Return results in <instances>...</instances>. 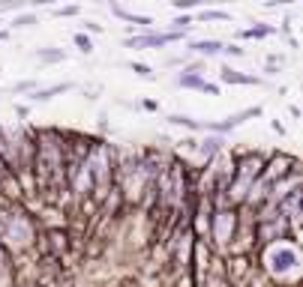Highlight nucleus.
<instances>
[{
  "instance_id": "nucleus-9",
  "label": "nucleus",
  "mask_w": 303,
  "mask_h": 287,
  "mask_svg": "<svg viewBox=\"0 0 303 287\" xmlns=\"http://www.w3.org/2000/svg\"><path fill=\"white\" fill-rule=\"evenodd\" d=\"M171 123H174V126H186V129H201V123H195L192 117H183V114H174Z\"/></svg>"
},
{
  "instance_id": "nucleus-14",
  "label": "nucleus",
  "mask_w": 303,
  "mask_h": 287,
  "mask_svg": "<svg viewBox=\"0 0 303 287\" xmlns=\"http://www.w3.org/2000/svg\"><path fill=\"white\" fill-rule=\"evenodd\" d=\"M219 54H228V57H243L246 51H243L240 45H222V51H219Z\"/></svg>"
},
{
  "instance_id": "nucleus-7",
  "label": "nucleus",
  "mask_w": 303,
  "mask_h": 287,
  "mask_svg": "<svg viewBox=\"0 0 303 287\" xmlns=\"http://www.w3.org/2000/svg\"><path fill=\"white\" fill-rule=\"evenodd\" d=\"M72 42H75V45H78L84 54H90V51H93V42H90V36H84V33H75V36H72Z\"/></svg>"
},
{
  "instance_id": "nucleus-8",
  "label": "nucleus",
  "mask_w": 303,
  "mask_h": 287,
  "mask_svg": "<svg viewBox=\"0 0 303 287\" xmlns=\"http://www.w3.org/2000/svg\"><path fill=\"white\" fill-rule=\"evenodd\" d=\"M27 6V0H0V12H18V9H24Z\"/></svg>"
},
{
  "instance_id": "nucleus-16",
  "label": "nucleus",
  "mask_w": 303,
  "mask_h": 287,
  "mask_svg": "<svg viewBox=\"0 0 303 287\" xmlns=\"http://www.w3.org/2000/svg\"><path fill=\"white\" fill-rule=\"evenodd\" d=\"M174 6L177 9H195V6H201V0H174Z\"/></svg>"
},
{
  "instance_id": "nucleus-15",
  "label": "nucleus",
  "mask_w": 303,
  "mask_h": 287,
  "mask_svg": "<svg viewBox=\"0 0 303 287\" xmlns=\"http://www.w3.org/2000/svg\"><path fill=\"white\" fill-rule=\"evenodd\" d=\"M54 15H57V18H63V15H66V18H69V15H78V6H57Z\"/></svg>"
},
{
  "instance_id": "nucleus-19",
  "label": "nucleus",
  "mask_w": 303,
  "mask_h": 287,
  "mask_svg": "<svg viewBox=\"0 0 303 287\" xmlns=\"http://www.w3.org/2000/svg\"><path fill=\"white\" fill-rule=\"evenodd\" d=\"M6 174H9V171H6V161H3V159H0V179H3Z\"/></svg>"
},
{
  "instance_id": "nucleus-17",
  "label": "nucleus",
  "mask_w": 303,
  "mask_h": 287,
  "mask_svg": "<svg viewBox=\"0 0 303 287\" xmlns=\"http://www.w3.org/2000/svg\"><path fill=\"white\" fill-rule=\"evenodd\" d=\"M27 90H33V81H21L12 87V93H27Z\"/></svg>"
},
{
  "instance_id": "nucleus-5",
  "label": "nucleus",
  "mask_w": 303,
  "mask_h": 287,
  "mask_svg": "<svg viewBox=\"0 0 303 287\" xmlns=\"http://www.w3.org/2000/svg\"><path fill=\"white\" fill-rule=\"evenodd\" d=\"M120 18H123V21H132V27H150L153 24L150 15H135V12H126V9L120 12Z\"/></svg>"
},
{
  "instance_id": "nucleus-11",
  "label": "nucleus",
  "mask_w": 303,
  "mask_h": 287,
  "mask_svg": "<svg viewBox=\"0 0 303 287\" xmlns=\"http://www.w3.org/2000/svg\"><path fill=\"white\" fill-rule=\"evenodd\" d=\"M177 84H183V87H204V81L198 78V75H180V78H177Z\"/></svg>"
},
{
  "instance_id": "nucleus-2",
  "label": "nucleus",
  "mask_w": 303,
  "mask_h": 287,
  "mask_svg": "<svg viewBox=\"0 0 303 287\" xmlns=\"http://www.w3.org/2000/svg\"><path fill=\"white\" fill-rule=\"evenodd\" d=\"M219 78H222L225 84H258L255 75H240L237 69H222V72H219Z\"/></svg>"
},
{
  "instance_id": "nucleus-12",
  "label": "nucleus",
  "mask_w": 303,
  "mask_h": 287,
  "mask_svg": "<svg viewBox=\"0 0 303 287\" xmlns=\"http://www.w3.org/2000/svg\"><path fill=\"white\" fill-rule=\"evenodd\" d=\"M132 72L135 75H141V78H147V81H153L156 75H153V69L150 66H144V63H132Z\"/></svg>"
},
{
  "instance_id": "nucleus-13",
  "label": "nucleus",
  "mask_w": 303,
  "mask_h": 287,
  "mask_svg": "<svg viewBox=\"0 0 303 287\" xmlns=\"http://www.w3.org/2000/svg\"><path fill=\"white\" fill-rule=\"evenodd\" d=\"M273 33V27H249L243 36H252V39H264V36H270Z\"/></svg>"
},
{
  "instance_id": "nucleus-1",
  "label": "nucleus",
  "mask_w": 303,
  "mask_h": 287,
  "mask_svg": "<svg viewBox=\"0 0 303 287\" xmlns=\"http://www.w3.org/2000/svg\"><path fill=\"white\" fill-rule=\"evenodd\" d=\"M189 48L195 54H204V57H216V54L222 51V42H216V39H201V42H192Z\"/></svg>"
},
{
  "instance_id": "nucleus-4",
  "label": "nucleus",
  "mask_w": 303,
  "mask_h": 287,
  "mask_svg": "<svg viewBox=\"0 0 303 287\" xmlns=\"http://www.w3.org/2000/svg\"><path fill=\"white\" fill-rule=\"evenodd\" d=\"M36 57L42 63H57V60H66V54H63V48H39Z\"/></svg>"
},
{
  "instance_id": "nucleus-10",
  "label": "nucleus",
  "mask_w": 303,
  "mask_h": 287,
  "mask_svg": "<svg viewBox=\"0 0 303 287\" xmlns=\"http://www.w3.org/2000/svg\"><path fill=\"white\" fill-rule=\"evenodd\" d=\"M201 21H228V15L219 12V9H204L201 12Z\"/></svg>"
},
{
  "instance_id": "nucleus-6",
  "label": "nucleus",
  "mask_w": 303,
  "mask_h": 287,
  "mask_svg": "<svg viewBox=\"0 0 303 287\" xmlns=\"http://www.w3.org/2000/svg\"><path fill=\"white\" fill-rule=\"evenodd\" d=\"M30 24H36V15H33V12H24V15H15L12 18V27H30Z\"/></svg>"
},
{
  "instance_id": "nucleus-3",
  "label": "nucleus",
  "mask_w": 303,
  "mask_h": 287,
  "mask_svg": "<svg viewBox=\"0 0 303 287\" xmlns=\"http://www.w3.org/2000/svg\"><path fill=\"white\" fill-rule=\"evenodd\" d=\"M66 90H72V84H54V87H48V90H36V93H33V99H36V102H48L51 96L66 93Z\"/></svg>"
},
{
  "instance_id": "nucleus-20",
  "label": "nucleus",
  "mask_w": 303,
  "mask_h": 287,
  "mask_svg": "<svg viewBox=\"0 0 303 287\" xmlns=\"http://www.w3.org/2000/svg\"><path fill=\"white\" fill-rule=\"evenodd\" d=\"M210 3H228V0H201V6H210Z\"/></svg>"
},
{
  "instance_id": "nucleus-18",
  "label": "nucleus",
  "mask_w": 303,
  "mask_h": 287,
  "mask_svg": "<svg viewBox=\"0 0 303 287\" xmlns=\"http://www.w3.org/2000/svg\"><path fill=\"white\" fill-rule=\"evenodd\" d=\"M84 30H90V33H102V24H93V21H84Z\"/></svg>"
}]
</instances>
